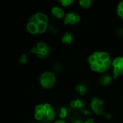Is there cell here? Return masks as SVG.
I'll return each instance as SVG.
<instances>
[{
  "label": "cell",
  "instance_id": "d6986e66",
  "mask_svg": "<svg viewBox=\"0 0 123 123\" xmlns=\"http://www.w3.org/2000/svg\"><path fill=\"white\" fill-rule=\"evenodd\" d=\"M19 61L20 63H25L27 62V56L25 55H22Z\"/></svg>",
  "mask_w": 123,
  "mask_h": 123
},
{
  "label": "cell",
  "instance_id": "f907efd6",
  "mask_svg": "<svg viewBox=\"0 0 123 123\" xmlns=\"http://www.w3.org/2000/svg\"><path fill=\"white\" fill-rule=\"evenodd\" d=\"M120 73H122V74L123 75V68L120 69Z\"/></svg>",
  "mask_w": 123,
  "mask_h": 123
},
{
  "label": "cell",
  "instance_id": "ba28073f",
  "mask_svg": "<svg viewBox=\"0 0 123 123\" xmlns=\"http://www.w3.org/2000/svg\"><path fill=\"white\" fill-rule=\"evenodd\" d=\"M80 5L83 7H89L91 5V2L89 0H81V1H80Z\"/></svg>",
  "mask_w": 123,
  "mask_h": 123
},
{
  "label": "cell",
  "instance_id": "7a4b0ae2",
  "mask_svg": "<svg viewBox=\"0 0 123 123\" xmlns=\"http://www.w3.org/2000/svg\"><path fill=\"white\" fill-rule=\"evenodd\" d=\"M52 13L53 15H55L56 17H58V18H61L63 16L64 13L63 12L62 9H61L60 8H58V7H54L53 9H52Z\"/></svg>",
  "mask_w": 123,
  "mask_h": 123
},
{
  "label": "cell",
  "instance_id": "ffe728a7",
  "mask_svg": "<svg viewBox=\"0 0 123 123\" xmlns=\"http://www.w3.org/2000/svg\"><path fill=\"white\" fill-rule=\"evenodd\" d=\"M43 115H44V114H43L42 112H36V114H35V118H36L38 120H40V119L43 118Z\"/></svg>",
  "mask_w": 123,
  "mask_h": 123
},
{
  "label": "cell",
  "instance_id": "816d5d0a",
  "mask_svg": "<svg viewBox=\"0 0 123 123\" xmlns=\"http://www.w3.org/2000/svg\"><path fill=\"white\" fill-rule=\"evenodd\" d=\"M121 63H123V58H121Z\"/></svg>",
  "mask_w": 123,
  "mask_h": 123
},
{
  "label": "cell",
  "instance_id": "ee69618b",
  "mask_svg": "<svg viewBox=\"0 0 123 123\" xmlns=\"http://www.w3.org/2000/svg\"><path fill=\"white\" fill-rule=\"evenodd\" d=\"M75 20H74V19H71L70 20V23L71 24H75Z\"/></svg>",
  "mask_w": 123,
  "mask_h": 123
},
{
  "label": "cell",
  "instance_id": "4fadbf2b",
  "mask_svg": "<svg viewBox=\"0 0 123 123\" xmlns=\"http://www.w3.org/2000/svg\"><path fill=\"white\" fill-rule=\"evenodd\" d=\"M30 23H33V24H37L40 22L39 21H38V18L36 17V16L35 15V16H33V17H30Z\"/></svg>",
  "mask_w": 123,
  "mask_h": 123
},
{
  "label": "cell",
  "instance_id": "11a10c76",
  "mask_svg": "<svg viewBox=\"0 0 123 123\" xmlns=\"http://www.w3.org/2000/svg\"><path fill=\"white\" fill-rule=\"evenodd\" d=\"M32 123H34V122H32Z\"/></svg>",
  "mask_w": 123,
  "mask_h": 123
},
{
  "label": "cell",
  "instance_id": "e575fe53",
  "mask_svg": "<svg viewBox=\"0 0 123 123\" xmlns=\"http://www.w3.org/2000/svg\"><path fill=\"white\" fill-rule=\"evenodd\" d=\"M70 20H71V19L69 18L68 14H67V15H66V19H65V21H64L65 24H68V23H69V22H70Z\"/></svg>",
  "mask_w": 123,
  "mask_h": 123
},
{
  "label": "cell",
  "instance_id": "9c48e42d",
  "mask_svg": "<svg viewBox=\"0 0 123 123\" xmlns=\"http://www.w3.org/2000/svg\"><path fill=\"white\" fill-rule=\"evenodd\" d=\"M49 110H51V106L49 105L48 104H45L44 106H43V114L46 115L47 112Z\"/></svg>",
  "mask_w": 123,
  "mask_h": 123
},
{
  "label": "cell",
  "instance_id": "74e56055",
  "mask_svg": "<svg viewBox=\"0 0 123 123\" xmlns=\"http://www.w3.org/2000/svg\"><path fill=\"white\" fill-rule=\"evenodd\" d=\"M74 20H75V22H79V21L80 20L79 16V15H75V17H74Z\"/></svg>",
  "mask_w": 123,
  "mask_h": 123
},
{
  "label": "cell",
  "instance_id": "3957f363",
  "mask_svg": "<svg viewBox=\"0 0 123 123\" xmlns=\"http://www.w3.org/2000/svg\"><path fill=\"white\" fill-rule=\"evenodd\" d=\"M35 16H36V17L38 18V19L40 22H43V23H45V24L47 22V17L45 14H43V13L38 12V13L36 14Z\"/></svg>",
  "mask_w": 123,
  "mask_h": 123
},
{
  "label": "cell",
  "instance_id": "9a60e30c",
  "mask_svg": "<svg viewBox=\"0 0 123 123\" xmlns=\"http://www.w3.org/2000/svg\"><path fill=\"white\" fill-rule=\"evenodd\" d=\"M45 47H46V45L43 43H39L37 45V48H38L39 50H40V51L44 50Z\"/></svg>",
  "mask_w": 123,
  "mask_h": 123
},
{
  "label": "cell",
  "instance_id": "8992f818",
  "mask_svg": "<svg viewBox=\"0 0 123 123\" xmlns=\"http://www.w3.org/2000/svg\"><path fill=\"white\" fill-rule=\"evenodd\" d=\"M110 81H111V78H110V76H109L107 75L102 76L100 78V82L103 85H107L110 83Z\"/></svg>",
  "mask_w": 123,
  "mask_h": 123
},
{
  "label": "cell",
  "instance_id": "603a6c76",
  "mask_svg": "<svg viewBox=\"0 0 123 123\" xmlns=\"http://www.w3.org/2000/svg\"><path fill=\"white\" fill-rule=\"evenodd\" d=\"M66 115V109L65 108H63L60 112V117L63 118V117H65Z\"/></svg>",
  "mask_w": 123,
  "mask_h": 123
},
{
  "label": "cell",
  "instance_id": "f35d334b",
  "mask_svg": "<svg viewBox=\"0 0 123 123\" xmlns=\"http://www.w3.org/2000/svg\"><path fill=\"white\" fill-rule=\"evenodd\" d=\"M71 107H73V108L76 107V102H74V101L71 102Z\"/></svg>",
  "mask_w": 123,
  "mask_h": 123
},
{
  "label": "cell",
  "instance_id": "7402d4cb",
  "mask_svg": "<svg viewBox=\"0 0 123 123\" xmlns=\"http://www.w3.org/2000/svg\"><path fill=\"white\" fill-rule=\"evenodd\" d=\"M79 92L81 94H84L86 92V89L84 86H80V90H79Z\"/></svg>",
  "mask_w": 123,
  "mask_h": 123
},
{
  "label": "cell",
  "instance_id": "ac0fdd59",
  "mask_svg": "<svg viewBox=\"0 0 123 123\" xmlns=\"http://www.w3.org/2000/svg\"><path fill=\"white\" fill-rule=\"evenodd\" d=\"M49 29H50V32L52 34H55L58 32V28L56 27H53V26H49Z\"/></svg>",
  "mask_w": 123,
  "mask_h": 123
},
{
  "label": "cell",
  "instance_id": "4dcf8cb0",
  "mask_svg": "<svg viewBox=\"0 0 123 123\" xmlns=\"http://www.w3.org/2000/svg\"><path fill=\"white\" fill-rule=\"evenodd\" d=\"M61 2H62L63 6H68L69 4H71L72 2V1H68V0H66V1H62Z\"/></svg>",
  "mask_w": 123,
  "mask_h": 123
},
{
  "label": "cell",
  "instance_id": "44dd1931",
  "mask_svg": "<svg viewBox=\"0 0 123 123\" xmlns=\"http://www.w3.org/2000/svg\"><path fill=\"white\" fill-rule=\"evenodd\" d=\"M120 73V68L119 66H117V67H114V73L115 75V77H117V76Z\"/></svg>",
  "mask_w": 123,
  "mask_h": 123
},
{
  "label": "cell",
  "instance_id": "7bdbcfd3",
  "mask_svg": "<svg viewBox=\"0 0 123 123\" xmlns=\"http://www.w3.org/2000/svg\"><path fill=\"white\" fill-rule=\"evenodd\" d=\"M105 117H106L107 119H110V118H111V115H110L109 114H108V113L105 114Z\"/></svg>",
  "mask_w": 123,
  "mask_h": 123
},
{
  "label": "cell",
  "instance_id": "b9f144b4",
  "mask_svg": "<svg viewBox=\"0 0 123 123\" xmlns=\"http://www.w3.org/2000/svg\"><path fill=\"white\" fill-rule=\"evenodd\" d=\"M98 102H99V99H98L97 98H94V99H93V102L94 103H98Z\"/></svg>",
  "mask_w": 123,
  "mask_h": 123
},
{
  "label": "cell",
  "instance_id": "4316f807",
  "mask_svg": "<svg viewBox=\"0 0 123 123\" xmlns=\"http://www.w3.org/2000/svg\"><path fill=\"white\" fill-rule=\"evenodd\" d=\"M32 52H33V53H36V54L38 55V54H39V53H41V51L39 50V49L37 48V47H35V48H33V49H32Z\"/></svg>",
  "mask_w": 123,
  "mask_h": 123
},
{
  "label": "cell",
  "instance_id": "2e32d148",
  "mask_svg": "<svg viewBox=\"0 0 123 123\" xmlns=\"http://www.w3.org/2000/svg\"><path fill=\"white\" fill-rule=\"evenodd\" d=\"M41 122V123H49V122H50V119H49L47 117V115H43V118L40 120Z\"/></svg>",
  "mask_w": 123,
  "mask_h": 123
},
{
  "label": "cell",
  "instance_id": "d6a6232c",
  "mask_svg": "<svg viewBox=\"0 0 123 123\" xmlns=\"http://www.w3.org/2000/svg\"><path fill=\"white\" fill-rule=\"evenodd\" d=\"M82 105H83V104H82V102L81 101H79V100L76 101V107H82Z\"/></svg>",
  "mask_w": 123,
  "mask_h": 123
},
{
  "label": "cell",
  "instance_id": "db71d44e",
  "mask_svg": "<svg viewBox=\"0 0 123 123\" xmlns=\"http://www.w3.org/2000/svg\"><path fill=\"white\" fill-rule=\"evenodd\" d=\"M122 19H123V16H122Z\"/></svg>",
  "mask_w": 123,
  "mask_h": 123
},
{
  "label": "cell",
  "instance_id": "cb8c5ba5",
  "mask_svg": "<svg viewBox=\"0 0 123 123\" xmlns=\"http://www.w3.org/2000/svg\"><path fill=\"white\" fill-rule=\"evenodd\" d=\"M35 110L37 112H42L43 113V105H38L35 108Z\"/></svg>",
  "mask_w": 123,
  "mask_h": 123
},
{
  "label": "cell",
  "instance_id": "d590c367",
  "mask_svg": "<svg viewBox=\"0 0 123 123\" xmlns=\"http://www.w3.org/2000/svg\"><path fill=\"white\" fill-rule=\"evenodd\" d=\"M117 34H118L119 36L123 37V29H119L117 32Z\"/></svg>",
  "mask_w": 123,
  "mask_h": 123
},
{
  "label": "cell",
  "instance_id": "83f0119b",
  "mask_svg": "<svg viewBox=\"0 0 123 123\" xmlns=\"http://www.w3.org/2000/svg\"><path fill=\"white\" fill-rule=\"evenodd\" d=\"M92 108L94 111H96L98 109H99V104L98 103H92Z\"/></svg>",
  "mask_w": 123,
  "mask_h": 123
},
{
  "label": "cell",
  "instance_id": "484cf974",
  "mask_svg": "<svg viewBox=\"0 0 123 123\" xmlns=\"http://www.w3.org/2000/svg\"><path fill=\"white\" fill-rule=\"evenodd\" d=\"M89 61L92 64V63H96V58H95L94 56H90V57H89Z\"/></svg>",
  "mask_w": 123,
  "mask_h": 123
},
{
  "label": "cell",
  "instance_id": "bcb514c9",
  "mask_svg": "<svg viewBox=\"0 0 123 123\" xmlns=\"http://www.w3.org/2000/svg\"><path fill=\"white\" fill-rule=\"evenodd\" d=\"M38 56L39 58H44V57H45V56L41 53H39V54H38Z\"/></svg>",
  "mask_w": 123,
  "mask_h": 123
},
{
  "label": "cell",
  "instance_id": "7dc6e473",
  "mask_svg": "<svg viewBox=\"0 0 123 123\" xmlns=\"http://www.w3.org/2000/svg\"><path fill=\"white\" fill-rule=\"evenodd\" d=\"M55 123H65V122H63V121H61V120H60V121H57V122H56Z\"/></svg>",
  "mask_w": 123,
  "mask_h": 123
},
{
  "label": "cell",
  "instance_id": "30bf717a",
  "mask_svg": "<svg viewBox=\"0 0 123 123\" xmlns=\"http://www.w3.org/2000/svg\"><path fill=\"white\" fill-rule=\"evenodd\" d=\"M100 60H102V61L109 60V55L107 53H102L100 54Z\"/></svg>",
  "mask_w": 123,
  "mask_h": 123
},
{
  "label": "cell",
  "instance_id": "f546056e",
  "mask_svg": "<svg viewBox=\"0 0 123 123\" xmlns=\"http://www.w3.org/2000/svg\"><path fill=\"white\" fill-rule=\"evenodd\" d=\"M100 53H98V52H96V53H95L94 54V56L96 58V61H98V60H100Z\"/></svg>",
  "mask_w": 123,
  "mask_h": 123
},
{
  "label": "cell",
  "instance_id": "60d3db41",
  "mask_svg": "<svg viewBox=\"0 0 123 123\" xmlns=\"http://www.w3.org/2000/svg\"><path fill=\"white\" fill-rule=\"evenodd\" d=\"M119 9L123 10V2H121V3L119 5Z\"/></svg>",
  "mask_w": 123,
  "mask_h": 123
},
{
  "label": "cell",
  "instance_id": "c3c4849f",
  "mask_svg": "<svg viewBox=\"0 0 123 123\" xmlns=\"http://www.w3.org/2000/svg\"><path fill=\"white\" fill-rule=\"evenodd\" d=\"M76 90H77L78 91H79V90H80V86H76Z\"/></svg>",
  "mask_w": 123,
  "mask_h": 123
},
{
  "label": "cell",
  "instance_id": "681fc988",
  "mask_svg": "<svg viewBox=\"0 0 123 123\" xmlns=\"http://www.w3.org/2000/svg\"><path fill=\"white\" fill-rule=\"evenodd\" d=\"M75 123H82V122H81V120H78V121H76Z\"/></svg>",
  "mask_w": 123,
  "mask_h": 123
},
{
  "label": "cell",
  "instance_id": "277c9868",
  "mask_svg": "<svg viewBox=\"0 0 123 123\" xmlns=\"http://www.w3.org/2000/svg\"><path fill=\"white\" fill-rule=\"evenodd\" d=\"M28 30H29L31 33H33V34H35V33H38L37 25H36V24H33V23H30H30L28 24Z\"/></svg>",
  "mask_w": 123,
  "mask_h": 123
},
{
  "label": "cell",
  "instance_id": "f1b7e54d",
  "mask_svg": "<svg viewBox=\"0 0 123 123\" xmlns=\"http://www.w3.org/2000/svg\"><path fill=\"white\" fill-rule=\"evenodd\" d=\"M107 70V68L104 66H99V69H98V71H99V72L102 73V72H104L105 71Z\"/></svg>",
  "mask_w": 123,
  "mask_h": 123
},
{
  "label": "cell",
  "instance_id": "e0dca14e",
  "mask_svg": "<svg viewBox=\"0 0 123 123\" xmlns=\"http://www.w3.org/2000/svg\"><path fill=\"white\" fill-rule=\"evenodd\" d=\"M121 63V58H118L117 59H115L113 62V66L114 67H117V66H119V64Z\"/></svg>",
  "mask_w": 123,
  "mask_h": 123
},
{
  "label": "cell",
  "instance_id": "5bb4252c",
  "mask_svg": "<svg viewBox=\"0 0 123 123\" xmlns=\"http://www.w3.org/2000/svg\"><path fill=\"white\" fill-rule=\"evenodd\" d=\"M49 53H50V48L48 47H46L44 50H42L41 51V53L44 56H46Z\"/></svg>",
  "mask_w": 123,
  "mask_h": 123
},
{
  "label": "cell",
  "instance_id": "8d00e7d4",
  "mask_svg": "<svg viewBox=\"0 0 123 123\" xmlns=\"http://www.w3.org/2000/svg\"><path fill=\"white\" fill-rule=\"evenodd\" d=\"M95 112L98 114H101L103 113V109H98L96 111H95Z\"/></svg>",
  "mask_w": 123,
  "mask_h": 123
},
{
  "label": "cell",
  "instance_id": "f5cc1de1",
  "mask_svg": "<svg viewBox=\"0 0 123 123\" xmlns=\"http://www.w3.org/2000/svg\"><path fill=\"white\" fill-rule=\"evenodd\" d=\"M86 123H89V122L88 121H86Z\"/></svg>",
  "mask_w": 123,
  "mask_h": 123
},
{
  "label": "cell",
  "instance_id": "8fae6325",
  "mask_svg": "<svg viewBox=\"0 0 123 123\" xmlns=\"http://www.w3.org/2000/svg\"><path fill=\"white\" fill-rule=\"evenodd\" d=\"M63 69V66L61 63H56L55 66H54V70L56 71V72H60Z\"/></svg>",
  "mask_w": 123,
  "mask_h": 123
},
{
  "label": "cell",
  "instance_id": "1f68e13d",
  "mask_svg": "<svg viewBox=\"0 0 123 123\" xmlns=\"http://www.w3.org/2000/svg\"><path fill=\"white\" fill-rule=\"evenodd\" d=\"M109 65H110V61H109V60H107V61H104V65H103V66H105L106 68L109 67Z\"/></svg>",
  "mask_w": 123,
  "mask_h": 123
},
{
  "label": "cell",
  "instance_id": "836d02e7",
  "mask_svg": "<svg viewBox=\"0 0 123 123\" xmlns=\"http://www.w3.org/2000/svg\"><path fill=\"white\" fill-rule=\"evenodd\" d=\"M96 63H97V65L99 66H102L104 65V61H102V60H98V61H96Z\"/></svg>",
  "mask_w": 123,
  "mask_h": 123
},
{
  "label": "cell",
  "instance_id": "f6af8a7d",
  "mask_svg": "<svg viewBox=\"0 0 123 123\" xmlns=\"http://www.w3.org/2000/svg\"><path fill=\"white\" fill-rule=\"evenodd\" d=\"M98 104L102 106V105H103V102H102V100H99V102H98Z\"/></svg>",
  "mask_w": 123,
  "mask_h": 123
},
{
  "label": "cell",
  "instance_id": "5b68a950",
  "mask_svg": "<svg viewBox=\"0 0 123 123\" xmlns=\"http://www.w3.org/2000/svg\"><path fill=\"white\" fill-rule=\"evenodd\" d=\"M46 24L45 23H43V22H39L37 24V29H38V33H43V32H45V29H46Z\"/></svg>",
  "mask_w": 123,
  "mask_h": 123
},
{
  "label": "cell",
  "instance_id": "52a82bcc",
  "mask_svg": "<svg viewBox=\"0 0 123 123\" xmlns=\"http://www.w3.org/2000/svg\"><path fill=\"white\" fill-rule=\"evenodd\" d=\"M71 40H72V36H71V35H69L68 33H66L63 38V43H71Z\"/></svg>",
  "mask_w": 123,
  "mask_h": 123
},
{
  "label": "cell",
  "instance_id": "d4e9b609",
  "mask_svg": "<svg viewBox=\"0 0 123 123\" xmlns=\"http://www.w3.org/2000/svg\"><path fill=\"white\" fill-rule=\"evenodd\" d=\"M91 69L94 70V71H98V69H99V66L97 65L96 63H92V64H91Z\"/></svg>",
  "mask_w": 123,
  "mask_h": 123
},
{
  "label": "cell",
  "instance_id": "ab89813d",
  "mask_svg": "<svg viewBox=\"0 0 123 123\" xmlns=\"http://www.w3.org/2000/svg\"><path fill=\"white\" fill-rule=\"evenodd\" d=\"M118 14L119 15V16H123V10H122V9H119V10H118Z\"/></svg>",
  "mask_w": 123,
  "mask_h": 123
},
{
  "label": "cell",
  "instance_id": "6da1fadb",
  "mask_svg": "<svg viewBox=\"0 0 123 123\" xmlns=\"http://www.w3.org/2000/svg\"><path fill=\"white\" fill-rule=\"evenodd\" d=\"M40 82L43 86L45 88H51L55 83V77L53 73H44L40 77Z\"/></svg>",
  "mask_w": 123,
  "mask_h": 123
},
{
  "label": "cell",
  "instance_id": "9f6ffc18",
  "mask_svg": "<svg viewBox=\"0 0 123 123\" xmlns=\"http://www.w3.org/2000/svg\"></svg>",
  "mask_w": 123,
  "mask_h": 123
},
{
  "label": "cell",
  "instance_id": "7c38bea8",
  "mask_svg": "<svg viewBox=\"0 0 123 123\" xmlns=\"http://www.w3.org/2000/svg\"><path fill=\"white\" fill-rule=\"evenodd\" d=\"M47 118L50 119V120H51V119H53V118H54V112L52 110V109H51V110H49L48 112H47Z\"/></svg>",
  "mask_w": 123,
  "mask_h": 123
}]
</instances>
